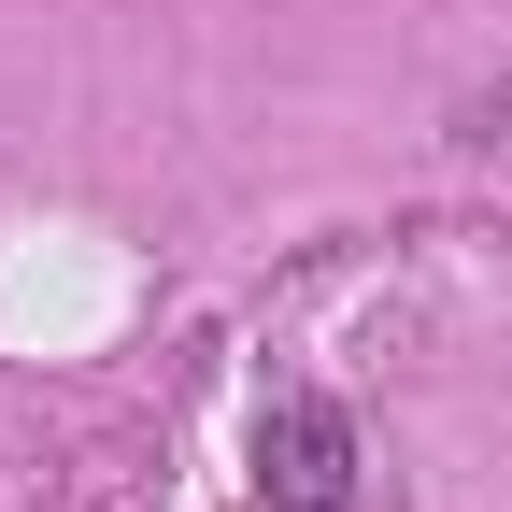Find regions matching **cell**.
Masks as SVG:
<instances>
[{
	"label": "cell",
	"instance_id": "6da1fadb",
	"mask_svg": "<svg viewBox=\"0 0 512 512\" xmlns=\"http://www.w3.org/2000/svg\"><path fill=\"white\" fill-rule=\"evenodd\" d=\"M256 484H271L285 512H342L356 498V427L328 399H271L256 413Z\"/></svg>",
	"mask_w": 512,
	"mask_h": 512
}]
</instances>
